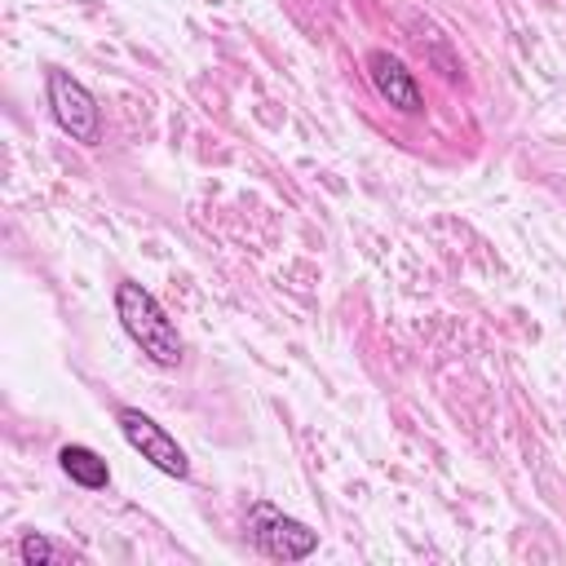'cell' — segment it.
Segmentation results:
<instances>
[{
  "label": "cell",
  "instance_id": "6da1fadb",
  "mask_svg": "<svg viewBox=\"0 0 566 566\" xmlns=\"http://www.w3.org/2000/svg\"><path fill=\"white\" fill-rule=\"evenodd\" d=\"M115 314H119L128 340H133L155 367H164V371L181 367L186 345H181L172 318L164 314V305H159L142 283H119V287H115Z\"/></svg>",
  "mask_w": 566,
  "mask_h": 566
},
{
  "label": "cell",
  "instance_id": "5b68a950",
  "mask_svg": "<svg viewBox=\"0 0 566 566\" xmlns=\"http://www.w3.org/2000/svg\"><path fill=\"white\" fill-rule=\"evenodd\" d=\"M367 80H371V88H376V97H380L385 106H394V111H402V115H420V111H424V88H420L416 75L402 66V57H394V53H385V49L367 53Z\"/></svg>",
  "mask_w": 566,
  "mask_h": 566
},
{
  "label": "cell",
  "instance_id": "8992f818",
  "mask_svg": "<svg viewBox=\"0 0 566 566\" xmlns=\"http://www.w3.org/2000/svg\"><path fill=\"white\" fill-rule=\"evenodd\" d=\"M57 464H62V473H66L75 486H84V491H102V486L111 482L106 460H102L93 447H84V442H66V447L57 451Z\"/></svg>",
  "mask_w": 566,
  "mask_h": 566
},
{
  "label": "cell",
  "instance_id": "3957f363",
  "mask_svg": "<svg viewBox=\"0 0 566 566\" xmlns=\"http://www.w3.org/2000/svg\"><path fill=\"white\" fill-rule=\"evenodd\" d=\"M248 531H252V544L274 562H305L318 548V535L305 522L274 509V504H252L248 509Z\"/></svg>",
  "mask_w": 566,
  "mask_h": 566
},
{
  "label": "cell",
  "instance_id": "277c9868",
  "mask_svg": "<svg viewBox=\"0 0 566 566\" xmlns=\"http://www.w3.org/2000/svg\"><path fill=\"white\" fill-rule=\"evenodd\" d=\"M119 433H124V442L142 455V460H150L159 473H168V478H190V460H186V451L177 447V438L164 429V424H155L146 411H137V407H119Z\"/></svg>",
  "mask_w": 566,
  "mask_h": 566
},
{
  "label": "cell",
  "instance_id": "52a82bcc",
  "mask_svg": "<svg viewBox=\"0 0 566 566\" xmlns=\"http://www.w3.org/2000/svg\"><path fill=\"white\" fill-rule=\"evenodd\" d=\"M18 557H22L27 566H53V562H66L71 553H66V548H57L53 539H44V535H35V531H31V535H22V539H18Z\"/></svg>",
  "mask_w": 566,
  "mask_h": 566
},
{
  "label": "cell",
  "instance_id": "7a4b0ae2",
  "mask_svg": "<svg viewBox=\"0 0 566 566\" xmlns=\"http://www.w3.org/2000/svg\"><path fill=\"white\" fill-rule=\"evenodd\" d=\"M44 93H49V111H53L57 128L71 133V142H84V146L102 142V111H97L93 93L71 71H49Z\"/></svg>",
  "mask_w": 566,
  "mask_h": 566
}]
</instances>
